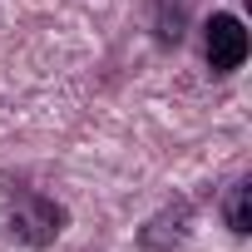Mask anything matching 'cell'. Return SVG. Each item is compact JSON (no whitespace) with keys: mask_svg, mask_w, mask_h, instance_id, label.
Returning a JSON list of instances; mask_svg holds the SVG:
<instances>
[{"mask_svg":"<svg viewBox=\"0 0 252 252\" xmlns=\"http://www.w3.org/2000/svg\"><path fill=\"white\" fill-rule=\"evenodd\" d=\"M64 222H69V213L55 203V198H45V193H15V203H10V237L15 242H25V247H50L60 232H64Z\"/></svg>","mask_w":252,"mask_h":252,"instance_id":"6da1fadb","label":"cell"},{"mask_svg":"<svg viewBox=\"0 0 252 252\" xmlns=\"http://www.w3.org/2000/svg\"><path fill=\"white\" fill-rule=\"evenodd\" d=\"M203 60H208L213 74L242 69V60H247V30H242V20L232 10H213L203 20Z\"/></svg>","mask_w":252,"mask_h":252,"instance_id":"7a4b0ae2","label":"cell"},{"mask_svg":"<svg viewBox=\"0 0 252 252\" xmlns=\"http://www.w3.org/2000/svg\"><path fill=\"white\" fill-rule=\"evenodd\" d=\"M188 222H193V203H173V208H163L144 232H139V242L149 247V252H163V247H178L183 242V232H188Z\"/></svg>","mask_w":252,"mask_h":252,"instance_id":"3957f363","label":"cell"},{"mask_svg":"<svg viewBox=\"0 0 252 252\" xmlns=\"http://www.w3.org/2000/svg\"><path fill=\"white\" fill-rule=\"evenodd\" d=\"M188 10H193V0H154V25H158V40L163 45H178L183 40Z\"/></svg>","mask_w":252,"mask_h":252,"instance_id":"277c9868","label":"cell"},{"mask_svg":"<svg viewBox=\"0 0 252 252\" xmlns=\"http://www.w3.org/2000/svg\"><path fill=\"white\" fill-rule=\"evenodd\" d=\"M247 178H237L232 188H227V203H222V218H227V227L237 232V237H247L252 232V218H247Z\"/></svg>","mask_w":252,"mask_h":252,"instance_id":"5b68a950","label":"cell"}]
</instances>
